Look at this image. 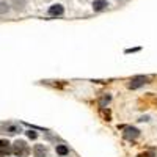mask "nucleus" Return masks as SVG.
Returning <instances> with one entry per match:
<instances>
[{
	"label": "nucleus",
	"mask_w": 157,
	"mask_h": 157,
	"mask_svg": "<svg viewBox=\"0 0 157 157\" xmlns=\"http://www.w3.org/2000/svg\"><path fill=\"white\" fill-rule=\"evenodd\" d=\"M27 135H29V138H32V140H35V138H36V134H35V132H32V131L27 132Z\"/></svg>",
	"instance_id": "1a4fd4ad"
},
{
	"label": "nucleus",
	"mask_w": 157,
	"mask_h": 157,
	"mask_svg": "<svg viewBox=\"0 0 157 157\" xmlns=\"http://www.w3.org/2000/svg\"><path fill=\"white\" fill-rule=\"evenodd\" d=\"M107 6H108L107 0H94V2H93V10L94 11H102V10H105Z\"/></svg>",
	"instance_id": "39448f33"
},
{
	"label": "nucleus",
	"mask_w": 157,
	"mask_h": 157,
	"mask_svg": "<svg viewBox=\"0 0 157 157\" xmlns=\"http://www.w3.org/2000/svg\"><path fill=\"white\" fill-rule=\"evenodd\" d=\"M146 82H148V77H145V76H137V77H134V79L131 80L129 88H138V87L145 85Z\"/></svg>",
	"instance_id": "7ed1b4c3"
},
{
	"label": "nucleus",
	"mask_w": 157,
	"mask_h": 157,
	"mask_svg": "<svg viewBox=\"0 0 157 157\" xmlns=\"http://www.w3.org/2000/svg\"><path fill=\"white\" fill-rule=\"evenodd\" d=\"M57 154H60V155H66V154H68V148L63 146V145L57 146Z\"/></svg>",
	"instance_id": "6e6552de"
},
{
	"label": "nucleus",
	"mask_w": 157,
	"mask_h": 157,
	"mask_svg": "<svg viewBox=\"0 0 157 157\" xmlns=\"http://www.w3.org/2000/svg\"><path fill=\"white\" fill-rule=\"evenodd\" d=\"M11 152H13L11 145L8 143L6 140H0V155H2V157H6V155H10Z\"/></svg>",
	"instance_id": "f03ea898"
},
{
	"label": "nucleus",
	"mask_w": 157,
	"mask_h": 157,
	"mask_svg": "<svg viewBox=\"0 0 157 157\" xmlns=\"http://www.w3.org/2000/svg\"><path fill=\"white\" fill-rule=\"evenodd\" d=\"M3 134H8V135H16L17 132H21V127L17 126V124H11V123H8L3 126Z\"/></svg>",
	"instance_id": "20e7f679"
},
{
	"label": "nucleus",
	"mask_w": 157,
	"mask_h": 157,
	"mask_svg": "<svg viewBox=\"0 0 157 157\" xmlns=\"http://www.w3.org/2000/svg\"><path fill=\"white\" fill-rule=\"evenodd\" d=\"M13 152H14L17 157H24V155H27V154L30 152V149H29V146H27L25 142L17 140V142L13 145Z\"/></svg>",
	"instance_id": "f257e3e1"
},
{
	"label": "nucleus",
	"mask_w": 157,
	"mask_h": 157,
	"mask_svg": "<svg viewBox=\"0 0 157 157\" xmlns=\"http://www.w3.org/2000/svg\"><path fill=\"white\" fill-rule=\"evenodd\" d=\"M33 154H35V157H44L46 154H47V151H46V148L43 145H36L33 148Z\"/></svg>",
	"instance_id": "423d86ee"
},
{
	"label": "nucleus",
	"mask_w": 157,
	"mask_h": 157,
	"mask_svg": "<svg viewBox=\"0 0 157 157\" xmlns=\"http://www.w3.org/2000/svg\"><path fill=\"white\" fill-rule=\"evenodd\" d=\"M63 11H64V10H63L61 5H53V6H50L49 14H50V16H61Z\"/></svg>",
	"instance_id": "0eeeda50"
}]
</instances>
